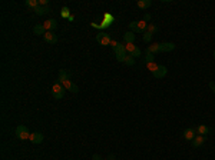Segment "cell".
<instances>
[{"label": "cell", "mask_w": 215, "mask_h": 160, "mask_svg": "<svg viewBox=\"0 0 215 160\" xmlns=\"http://www.w3.org/2000/svg\"><path fill=\"white\" fill-rule=\"evenodd\" d=\"M214 59H215V50H214Z\"/></svg>", "instance_id": "35"}, {"label": "cell", "mask_w": 215, "mask_h": 160, "mask_svg": "<svg viewBox=\"0 0 215 160\" xmlns=\"http://www.w3.org/2000/svg\"><path fill=\"white\" fill-rule=\"evenodd\" d=\"M158 66H159V65H155V63H148V65H146V69H148L151 73H154V71L158 69Z\"/></svg>", "instance_id": "27"}, {"label": "cell", "mask_w": 215, "mask_h": 160, "mask_svg": "<svg viewBox=\"0 0 215 160\" xmlns=\"http://www.w3.org/2000/svg\"><path fill=\"white\" fill-rule=\"evenodd\" d=\"M158 30H159V29H158V26H155V24L151 23V24H148V30H146V32H148V33H151V35L154 36L155 33H158Z\"/></svg>", "instance_id": "25"}, {"label": "cell", "mask_w": 215, "mask_h": 160, "mask_svg": "<svg viewBox=\"0 0 215 160\" xmlns=\"http://www.w3.org/2000/svg\"><path fill=\"white\" fill-rule=\"evenodd\" d=\"M43 26H45L46 32H53V30L58 29V22H56L55 19H48V20L43 23Z\"/></svg>", "instance_id": "9"}, {"label": "cell", "mask_w": 215, "mask_h": 160, "mask_svg": "<svg viewBox=\"0 0 215 160\" xmlns=\"http://www.w3.org/2000/svg\"><path fill=\"white\" fill-rule=\"evenodd\" d=\"M30 134H32V133L29 131V129H27L26 126L20 125L16 127V137H19L20 140H27V139H30Z\"/></svg>", "instance_id": "3"}, {"label": "cell", "mask_w": 215, "mask_h": 160, "mask_svg": "<svg viewBox=\"0 0 215 160\" xmlns=\"http://www.w3.org/2000/svg\"><path fill=\"white\" fill-rule=\"evenodd\" d=\"M46 33V29H45V26L43 24H36L35 27H33V35H37V36H40V35H45Z\"/></svg>", "instance_id": "19"}, {"label": "cell", "mask_w": 215, "mask_h": 160, "mask_svg": "<svg viewBox=\"0 0 215 160\" xmlns=\"http://www.w3.org/2000/svg\"><path fill=\"white\" fill-rule=\"evenodd\" d=\"M209 87H211V90L215 93V82H209Z\"/></svg>", "instance_id": "32"}, {"label": "cell", "mask_w": 215, "mask_h": 160, "mask_svg": "<svg viewBox=\"0 0 215 160\" xmlns=\"http://www.w3.org/2000/svg\"><path fill=\"white\" fill-rule=\"evenodd\" d=\"M143 42L145 43H149L151 40H152V35H151V33H148V32H146V33H143Z\"/></svg>", "instance_id": "29"}, {"label": "cell", "mask_w": 215, "mask_h": 160, "mask_svg": "<svg viewBox=\"0 0 215 160\" xmlns=\"http://www.w3.org/2000/svg\"><path fill=\"white\" fill-rule=\"evenodd\" d=\"M167 73H168L167 67H165V66H162V65H159L158 66V69H156L152 74H154V77H156V79H164V77L167 76Z\"/></svg>", "instance_id": "8"}, {"label": "cell", "mask_w": 215, "mask_h": 160, "mask_svg": "<svg viewBox=\"0 0 215 160\" xmlns=\"http://www.w3.org/2000/svg\"><path fill=\"white\" fill-rule=\"evenodd\" d=\"M129 27V32H133V33H138V22H131L128 24Z\"/></svg>", "instance_id": "26"}, {"label": "cell", "mask_w": 215, "mask_h": 160, "mask_svg": "<svg viewBox=\"0 0 215 160\" xmlns=\"http://www.w3.org/2000/svg\"><path fill=\"white\" fill-rule=\"evenodd\" d=\"M50 12V7L49 6H37L35 9V13L37 16H43V14H48Z\"/></svg>", "instance_id": "17"}, {"label": "cell", "mask_w": 215, "mask_h": 160, "mask_svg": "<svg viewBox=\"0 0 215 160\" xmlns=\"http://www.w3.org/2000/svg\"><path fill=\"white\" fill-rule=\"evenodd\" d=\"M136 6L139 9H142V10H146L148 7L152 6V0H138Z\"/></svg>", "instance_id": "18"}, {"label": "cell", "mask_w": 215, "mask_h": 160, "mask_svg": "<svg viewBox=\"0 0 215 160\" xmlns=\"http://www.w3.org/2000/svg\"><path fill=\"white\" fill-rule=\"evenodd\" d=\"M69 12H70V10H69V7H62V13H60V16H62V17H70V16H69Z\"/></svg>", "instance_id": "28"}, {"label": "cell", "mask_w": 215, "mask_h": 160, "mask_svg": "<svg viewBox=\"0 0 215 160\" xmlns=\"http://www.w3.org/2000/svg\"><path fill=\"white\" fill-rule=\"evenodd\" d=\"M106 160H115V156H114V154H109Z\"/></svg>", "instance_id": "34"}, {"label": "cell", "mask_w": 215, "mask_h": 160, "mask_svg": "<svg viewBox=\"0 0 215 160\" xmlns=\"http://www.w3.org/2000/svg\"><path fill=\"white\" fill-rule=\"evenodd\" d=\"M92 160H102V157L99 154H93V156H92Z\"/></svg>", "instance_id": "33"}, {"label": "cell", "mask_w": 215, "mask_h": 160, "mask_svg": "<svg viewBox=\"0 0 215 160\" xmlns=\"http://www.w3.org/2000/svg\"><path fill=\"white\" fill-rule=\"evenodd\" d=\"M58 80H59L60 83H63V82H66V80H70V73L63 70V69H60L59 70V79H58Z\"/></svg>", "instance_id": "16"}, {"label": "cell", "mask_w": 215, "mask_h": 160, "mask_svg": "<svg viewBox=\"0 0 215 160\" xmlns=\"http://www.w3.org/2000/svg\"><path fill=\"white\" fill-rule=\"evenodd\" d=\"M149 20H151V14H148V13H146V14L143 16V22H149Z\"/></svg>", "instance_id": "31"}, {"label": "cell", "mask_w": 215, "mask_h": 160, "mask_svg": "<svg viewBox=\"0 0 215 160\" xmlns=\"http://www.w3.org/2000/svg\"><path fill=\"white\" fill-rule=\"evenodd\" d=\"M195 136H197V131H195V129L188 127V129H185V130H184V139H185V140H188V142H192Z\"/></svg>", "instance_id": "12"}, {"label": "cell", "mask_w": 215, "mask_h": 160, "mask_svg": "<svg viewBox=\"0 0 215 160\" xmlns=\"http://www.w3.org/2000/svg\"><path fill=\"white\" fill-rule=\"evenodd\" d=\"M66 93V89L63 87V84L60 83V82H56V83L52 86V95L56 100H60V99H63V96Z\"/></svg>", "instance_id": "2"}, {"label": "cell", "mask_w": 215, "mask_h": 160, "mask_svg": "<svg viewBox=\"0 0 215 160\" xmlns=\"http://www.w3.org/2000/svg\"><path fill=\"white\" fill-rule=\"evenodd\" d=\"M175 43H161V53H167V52H172L175 50Z\"/></svg>", "instance_id": "14"}, {"label": "cell", "mask_w": 215, "mask_h": 160, "mask_svg": "<svg viewBox=\"0 0 215 160\" xmlns=\"http://www.w3.org/2000/svg\"><path fill=\"white\" fill-rule=\"evenodd\" d=\"M39 5H40V6H48L49 0H39Z\"/></svg>", "instance_id": "30"}, {"label": "cell", "mask_w": 215, "mask_h": 160, "mask_svg": "<svg viewBox=\"0 0 215 160\" xmlns=\"http://www.w3.org/2000/svg\"><path fill=\"white\" fill-rule=\"evenodd\" d=\"M112 49H114V52H115V56H116V60L118 62H123L126 57V49L125 46L122 44V43L119 42H116V40H112Z\"/></svg>", "instance_id": "1"}, {"label": "cell", "mask_w": 215, "mask_h": 160, "mask_svg": "<svg viewBox=\"0 0 215 160\" xmlns=\"http://www.w3.org/2000/svg\"><path fill=\"white\" fill-rule=\"evenodd\" d=\"M195 131H197V134H201V136H207L209 131H211V129H209L208 126H205V125H199L195 129Z\"/></svg>", "instance_id": "13"}, {"label": "cell", "mask_w": 215, "mask_h": 160, "mask_svg": "<svg viewBox=\"0 0 215 160\" xmlns=\"http://www.w3.org/2000/svg\"><path fill=\"white\" fill-rule=\"evenodd\" d=\"M29 140L33 143V144H40V143H43V134L42 133H39V131H35V133L30 134Z\"/></svg>", "instance_id": "11"}, {"label": "cell", "mask_w": 215, "mask_h": 160, "mask_svg": "<svg viewBox=\"0 0 215 160\" xmlns=\"http://www.w3.org/2000/svg\"><path fill=\"white\" fill-rule=\"evenodd\" d=\"M207 142V136H201V134H197V136L194 137V140H192V147H201L204 146V143Z\"/></svg>", "instance_id": "7"}, {"label": "cell", "mask_w": 215, "mask_h": 160, "mask_svg": "<svg viewBox=\"0 0 215 160\" xmlns=\"http://www.w3.org/2000/svg\"><path fill=\"white\" fill-rule=\"evenodd\" d=\"M123 40H125V43H133L135 42V33L133 32H126L123 35Z\"/></svg>", "instance_id": "20"}, {"label": "cell", "mask_w": 215, "mask_h": 160, "mask_svg": "<svg viewBox=\"0 0 215 160\" xmlns=\"http://www.w3.org/2000/svg\"><path fill=\"white\" fill-rule=\"evenodd\" d=\"M96 42L99 43L101 46H109V44L112 43V39H111V35L101 32V33L96 35Z\"/></svg>", "instance_id": "4"}, {"label": "cell", "mask_w": 215, "mask_h": 160, "mask_svg": "<svg viewBox=\"0 0 215 160\" xmlns=\"http://www.w3.org/2000/svg\"><path fill=\"white\" fill-rule=\"evenodd\" d=\"M146 52L148 53H161V43H154V44H151V46H148V49H146Z\"/></svg>", "instance_id": "15"}, {"label": "cell", "mask_w": 215, "mask_h": 160, "mask_svg": "<svg viewBox=\"0 0 215 160\" xmlns=\"http://www.w3.org/2000/svg\"><path fill=\"white\" fill-rule=\"evenodd\" d=\"M43 39H45V42L49 43V44H56V43H58V36L55 35L53 32H46V33L43 35Z\"/></svg>", "instance_id": "6"}, {"label": "cell", "mask_w": 215, "mask_h": 160, "mask_svg": "<svg viewBox=\"0 0 215 160\" xmlns=\"http://www.w3.org/2000/svg\"><path fill=\"white\" fill-rule=\"evenodd\" d=\"M123 63H125L126 66H133L135 65V57H132V56H129V54H126L125 60H123Z\"/></svg>", "instance_id": "23"}, {"label": "cell", "mask_w": 215, "mask_h": 160, "mask_svg": "<svg viewBox=\"0 0 215 160\" xmlns=\"http://www.w3.org/2000/svg\"><path fill=\"white\" fill-rule=\"evenodd\" d=\"M26 6L27 7H32L33 10H35L37 6H40L39 5V0H26Z\"/></svg>", "instance_id": "22"}, {"label": "cell", "mask_w": 215, "mask_h": 160, "mask_svg": "<svg viewBox=\"0 0 215 160\" xmlns=\"http://www.w3.org/2000/svg\"><path fill=\"white\" fill-rule=\"evenodd\" d=\"M125 49H126V52L129 53V56L135 57V59L141 56V50H139V49H138L136 46L133 44V43H126V44H125Z\"/></svg>", "instance_id": "5"}, {"label": "cell", "mask_w": 215, "mask_h": 160, "mask_svg": "<svg viewBox=\"0 0 215 160\" xmlns=\"http://www.w3.org/2000/svg\"><path fill=\"white\" fill-rule=\"evenodd\" d=\"M146 30H148V24H146V22L139 20V22H138V33H146Z\"/></svg>", "instance_id": "21"}, {"label": "cell", "mask_w": 215, "mask_h": 160, "mask_svg": "<svg viewBox=\"0 0 215 160\" xmlns=\"http://www.w3.org/2000/svg\"><path fill=\"white\" fill-rule=\"evenodd\" d=\"M154 60H155V54L152 53H148L146 52V56H145V59H143V62L148 65V63H154Z\"/></svg>", "instance_id": "24"}, {"label": "cell", "mask_w": 215, "mask_h": 160, "mask_svg": "<svg viewBox=\"0 0 215 160\" xmlns=\"http://www.w3.org/2000/svg\"><path fill=\"white\" fill-rule=\"evenodd\" d=\"M62 84H63V87H65L67 92H70V93H78L79 92V87L73 83L72 80H66V82H63Z\"/></svg>", "instance_id": "10"}]
</instances>
